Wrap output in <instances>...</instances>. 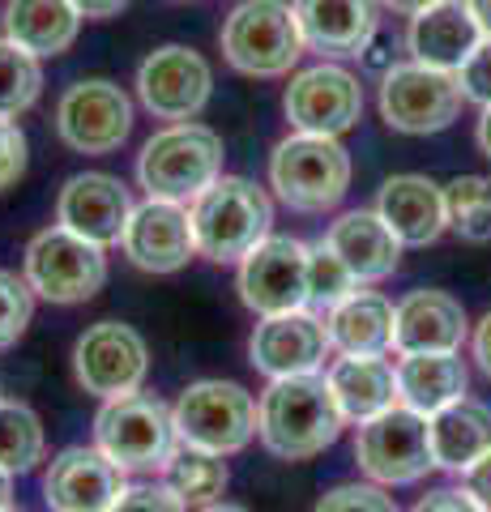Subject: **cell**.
Wrapping results in <instances>:
<instances>
[{"label":"cell","instance_id":"1","mask_svg":"<svg viewBox=\"0 0 491 512\" xmlns=\"http://www.w3.org/2000/svg\"><path fill=\"white\" fill-rule=\"evenodd\" d=\"M342 406L321 372L269 380L257 402V436L278 461H308L342 436Z\"/></svg>","mask_w":491,"mask_h":512},{"label":"cell","instance_id":"2","mask_svg":"<svg viewBox=\"0 0 491 512\" xmlns=\"http://www.w3.org/2000/svg\"><path fill=\"white\" fill-rule=\"evenodd\" d=\"M223 180V137L205 124H167L137 154V184L154 201L193 205Z\"/></svg>","mask_w":491,"mask_h":512},{"label":"cell","instance_id":"3","mask_svg":"<svg viewBox=\"0 0 491 512\" xmlns=\"http://www.w3.org/2000/svg\"><path fill=\"white\" fill-rule=\"evenodd\" d=\"M193 214V235H197V256L214 265H240L244 256L269 239L274 227V201L261 184L244 180V175H223L214 188L188 205Z\"/></svg>","mask_w":491,"mask_h":512},{"label":"cell","instance_id":"4","mask_svg":"<svg viewBox=\"0 0 491 512\" xmlns=\"http://www.w3.org/2000/svg\"><path fill=\"white\" fill-rule=\"evenodd\" d=\"M269 188L295 214H325L351 188V150L338 137L291 133L269 154Z\"/></svg>","mask_w":491,"mask_h":512},{"label":"cell","instance_id":"5","mask_svg":"<svg viewBox=\"0 0 491 512\" xmlns=\"http://www.w3.org/2000/svg\"><path fill=\"white\" fill-rule=\"evenodd\" d=\"M223 56L244 77H287L308 52L295 5L287 0H240L218 30Z\"/></svg>","mask_w":491,"mask_h":512},{"label":"cell","instance_id":"6","mask_svg":"<svg viewBox=\"0 0 491 512\" xmlns=\"http://www.w3.org/2000/svg\"><path fill=\"white\" fill-rule=\"evenodd\" d=\"M94 444L124 474H154V470H167V461L176 457L180 436L163 397L129 393V397L103 402V410L94 414Z\"/></svg>","mask_w":491,"mask_h":512},{"label":"cell","instance_id":"7","mask_svg":"<svg viewBox=\"0 0 491 512\" xmlns=\"http://www.w3.org/2000/svg\"><path fill=\"white\" fill-rule=\"evenodd\" d=\"M176 436L201 453H244L257 440V397L235 380H197L171 406Z\"/></svg>","mask_w":491,"mask_h":512},{"label":"cell","instance_id":"8","mask_svg":"<svg viewBox=\"0 0 491 512\" xmlns=\"http://www.w3.org/2000/svg\"><path fill=\"white\" fill-rule=\"evenodd\" d=\"M22 278L30 282L35 299L69 308V303H86L103 291L107 256L99 244H90L82 235H73L65 227H47L26 244Z\"/></svg>","mask_w":491,"mask_h":512},{"label":"cell","instance_id":"9","mask_svg":"<svg viewBox=\"0 0 491 512\" xmlns=\"http://www.w3.org/2000/svg\"><path fill=\"white\" fill-rule=\"evenodd\" d=\"M355 461L376 487H410L436 470L432 461V431L427 414L410 406H393L376 419L359 423Z\"/></svg>","mask_w":491,"mask_h":512},{"label":"cell","instance_id":"10","mask_svg":"<svg viewBox=\"0 0 491 512\" xmlns=\"http://www.w3.org/2000/svg\"><path fill=\"white\" fill-rule=\"evenodd\" d=\"M462 107H466V94L457 73L427 69L419 60L393 64L385 82H380V120L393 133H406V137L445 133L462 116Z\"/></svg>","mask_w":491,"mask_h":512},{"label":"cell","instance_id":"11","mask_svg":"<svg viewBox=\"0 0 491 512\" xmlns=\"http://www.w3.org/2000/svg\"><path fill=\"white\" fill-rule=\"evenodd\" d=\"M73 376L103 402L141 393L150 376V346L124 320H94L73 346Z\"/></svg>","mask_w":491,"mask_h":512},{"label":"cell","instance_id":"12","mask_svg":"<svg viewBox=\"0 0 491 512\" xmlns=\"http://www.w3.org/2000/svg\"><path fill=\"white\" fill-rule=\"evenodd\" d=\"M133 133V99L107 77L73 82L56 103V137L73 154H116Z\"/></svg>","mask_w":491,"mask_h":512},{"label":"cell","instance_id":"13","mask_svg":"<svg viewBox=\"0 0 491 512\" xmlns=\"http://www.w3.org/2000/svg\"><path fill=\"white\" fill-rule=\"evenodd\" d=\"M214 94V69L201 52L184 43H167L141 60L137 69V99L154 120L188 124L197 120Z\"/></svg>","mask_w":491,"mask_h":512},{"label":"cell","instance_id":"14","mask_svg":"<svg viewBox=\"0 0 491 512\" xmlns=\"http://www.w3.org/2000/svg\"><path fill=\"white\" fill-rule=\"evenodd\" d=\"M240 299L248 312L278 316L308 308V244L291 235H269L240 261Z\"/></svg>","mask_w":491,"mask_h":512},{"label":"cell","instance_id":"15","mask_svg":"<svg viewBox=\"0 0 491 512\" xmlns=\"http://www.w3.org/2000/svg\"><path fill=\"white\" fill-rule=\"evenodd\" d=\"M282 107H287V120L295 133L342 137L363 116V86L351 69H342L334 60H321L291 77L287 94H282Z\"/></svg>","mask_w":491,"mask_h":512},{"label":"cell","instance_id":"16","mask_svg":"<svg viewBox=\"0 0 491 512\" xmlns=\"http://www.w3.org/2000/svg\"><path fill=\"white\" fill-rule=\"evenodd\" d=\"M329 350L334 346H329L325 320L312 308H299V312L261 316V325L252 329V338H248V363L257 367L265 380L308 376V372H321Z\"/></svg>","mask_w":491,"mask_h":512},{"label":"cell","instance_id":"17","mask_svg":"<svg viewBox=\"0 0 491 512\" xmlns=\"http://www.w3.org/2000/svg\"><path fill=\"white\" fill-rule=\"evenodd\" d=\"M120 252L141 274H180L197 256V235H193L188 205L146 197L120 235Z\"/></svg>","mask_w":491,"mask_h":512},{"label":"cell","instance_id":"18","mask_svg":"<svg viewBox=\"0 0 491 512\" xmlns=\"http://www.w3.org/2000/svg\"><path fill=\"white\" fill-rule=\"evenodd\" d=\"M124 491V470L99 444H73L47 461L43 504L52 512H112Z\"/></svg>","mask_w":491,"mask_h":512},{"label":"cell","instance_id":"19","mask_svg":"<svg viewBox=\"0 0 491 512\" xmlns=\"http://www.w3.org/2000/svg\"><path fill=\"white\" fill-rule=\"evenodd\" d=\"M133 197L116 175L107 171H82V175H69L65 188L56 197V227H65L73 235L90 239L99 248H112L120 244L124 227L133 218Z\"/></svg>","mask_w":491,"mask_h":512},{"label":"cell","instance_id":"20","mask_svg":"<svg viewBox=\"0 0 491 512\" xmlns=\"http://www.w3.org/2000/svg\"><path fill=\"white\" fill-rule=\"evenodd\" d=\"M295 18L304 47L325 60L363 56L380 30L376 0H295Z\"/></svg>","mask_w":491,"mask_h":512},{"label":"cell","instance_id":"21","mask_svg":"<svg viewBox=\"0 0 491 512\" xmlns=\"http://www.w3.org/2000/svg\"><path fill=\"white\" fill-rule=\"evenodd\" d=\"M376 214L402 239V248H427L449 231L445 184L427 180V175H393L380 184Z\"/></svg>","mask_w":491,"mask_h":512},{"label":"cell","instance_id":"22","mask_svg":"<svg viewBox=\"0 0 491 512\" xmlns=\"http://www.w3.org/2000/svg\"><path fill=\"white\" fill-rule=\"evenodd\" d=\"M470 338L466 308L449 291H410L398 303L393 350L398 355H432V350H462Z\"/></svg>","mask_w":491,"mask_h":512},{"label":"cell","instance_id":"23","mask_svg":"<svg viewBox=\"0 0 491 512\" xmlns=\"http://www.w3.org/2000/svg\"><path fill=\"white\" fill-rule=\"evenodd\" d=\"M479 43H483V30L470 18L466 0H440V5L415 13L406 30L410 56L427 64V69H445V73L462 69Z\"/></svg>","mask_w":491,"mask_h":512},{"label":"cell","instance_id":"24","mask_svg":"<svg viewBox=\"0 0 491 512\" xmlns=\"http://www.w3.org/2000/svg\"><path fill=\"white\" fill-rule=\"evenodd\" d=\"M325 244L342 256L346 269L359 278V286L385 282L402 265V239L385 227V218L376 210H351L338 222H329Z\"/></svg>","mask_w":491,"mask_h":512},{"label":"cell","instance_id":"25","mask_svg":"<svg viewBox=\"0 0 491 512\" xmlns=\"http://www.w3.org/2000/svg\"><path fill=\"white\" fill-rule=\"evenodd\" d=\"M325 380L338 397L346 423H368L402 402L398 363H389L385 355H342L338 363H329Z\"/></svg>","mask_w":491,"mask_h":512},{"label":"cell","instance_id":"26","mask_svg":"<svg viewBox=\"0 0 491 512\" xmlns=\"http://www.w3.org/2000/svg\"><path fill=\"white\" fill-rule=\"evenodd\" d=\"M398 397L402 406L432 419L436 410L470 397V372L457 350H432V355H402L398 359Z\"/></svg>","mask_w":491,"mask_h":512},{"label":"cell","instance_id":"27","mask_svg":"<svg viewBox=\"0 0 491 512\" xmlns=\"http://www.w3.org/2000/svg\"><path fill=\"white\" fill-rule=\"evenodd\" d=\"M427 431H432L436 470L466 474L474 461L491 453V406L474 402V397H462V402L436 410L432 419H427Z\"/></svg>","mask_w":491,"mask_h":512},{"label":"cell","instance_id":"28","mask_svg":"<svg viewBox=\"0 0 491 512\" xmlns=\"http://www.w3.org/2000/svg\"><path fill=\"white\" fill-rule=\"evenodd\" d=\"M393 325H398V308L376 291H355L334 312H325L329 346L338 355H389Z\"/></svg>","mask_w":491,"mask_h":512},{"label":"cell","instance_id":"29","mask_svg":"<svg viewBox=\"0 0 491 512\" xmlns=\"http://www.w3.org/2000/svg\"><path fill=\"white\" fill-rule=\"evenodd\" d=\"M0 26H5V39L43 60V56H65L77 43L82 13L69 0H5Z\"/></svg>","mask_w":491,"mask_h":512},{"label":"cell","instance_id":"30","mask_svg":"<svg viewBox=\"0 0 491 512\" xmlns=\"http://www.w3.org/2000/svg\"><path fill=\"white\" fill-rule=\"evenodd\" d=\"M163 483L171 487V495H180L184 508H210V504L223 500L231 474H227V461L218 453H201V448L180 444L176 457H171L167 470H163Z\"/></svg>","mask_w":491,"mask_h":512},{"label":"cell","instance_id":"31","mask_svg":"<svg viewBox=\"0 0 491 512\" xmlns=\"http://www.w3.org/2000/svg\"><path fill=\"white\" fill-rule=\"evenodd\" d=\"M47 461V431L43 419L26 402L0 397V470L5 474H30Z\"/></svg>","mask_w":491,"mask_h":512},{"label":"cell","instance_id":"32","mask_svg":"<svg viewBox=\"0 0 491 512\" xmlns=\"http://www.w3.org/2000/svg\"><path fill=\"white\" fill-rule=\"evenodd\" d=\"M43 94V64L13 39L0 35V120H18Z\"/></svg>","mask_w":491,"mask_h":512},{"label":"cell","instance_id":"33","mask_svg":"<svg viewBox=\"0 0 491 512\" xmlns=\"http://www.w3.org/2000/svg\"><path fill=\"white\" fill-rule=\"evenodd\" d=\"M445 210H449V227L462 239H470V244L491 239V180L487 175H457V180H449Z\"/></svg>","mask_w":491,"mask_h":512},{"label":"cell","instance_id":"34","mask_svg":"<svg viewBox=\"0 0 491 512\" xmlns=\"http://www.w3.org/2000/svg\"><path fill=\"white\" fill-rule=\"evenodd\" d=\"M359 291V278L346 269V261L325 244L316 239L308 244V308L321 316V312H334L342 299H351Z\"/></svg>","mask_w":491,"mask_h":512},{"label":"cell","instance_id":"35","mask_svg":"<svg viewBox=\"0 0 491 512\" xmlns=\"http://www.w3.org/2000/svg\"><path fill=\"white\" fill-rule=\"evenodd\" d=\"M30 316H35V291H30V282L22 274H13V269H0V350L18 346Z\"/></svg>","mask_w":491,"mask_h":512},{"label":"cell","instance_id":"36","mask_svg":"<svg viewBox=\"0 0 491 512\" xmlns=\"http://www.w3.org/2000/svg\"><path fill=\"white\" fill-rule=\"evenodd\" d=\"M312 512H402V508L376 483H338L316 500Z\"/></svg>","mask_w":491,"mask_h":512},{"label":"cell","instance_id":"37","mask_svg":"<svg viewBox=\"0 0 491 512\" xmlns=\"http://www.w3.org/2000/svg\"><path fill=\"white\" fill-rule=\"evenodd\" d=\"M112 512H188V508L180 504V495H171L167 483H137L120 491Z\"/></svg>","mask_w":491,"mask_h":512},{"label":"cell","instance_id":"38","mask_svg":"<svg viewBox=\"0 0 491 512\" xmlns=\"http://www.w3.org/2000/svg\"><path fill=\"white\" fill-rule=\"evenodd\" d=\"M457 82H462L466 103H479V107L491 103V39H483L470 52V60L457 69Z\"/></svg>","mask_w":491,"mask_h":512},{"label":"cell","instance_id":"39","mask_svg":"<svg viewBox=\"0 0 491 512\" xmlns=\"http://www.w3.org/2000/svg\"><path fill=\"white\" fill-rule=\"evenodd\" d=\"M26 133L13 120H0V192L13 188L26 175Z\"/></svg>","mask_w":491,"mask_h":512},{"label":"cell","instance_id":"40","mask_svg":"<svg viewBox=\"0 0 491 512\" xmlns=\"http://www.w3.org/2000/svg\"><path fill=\"white\" fill-rule=\"evenodd\" d=\"M410 512H483L479 504L470 500L466 491H453V487H440V491H427L423 500L410 508Z\"/></svg>","mask_w":491,"mask_h":512},{"label":"cell","instance_id":"41","mask_svg":"<svg viewBox=\"0 0 491 512\" xmlns=\"http://www.w3.org/2000/svg\"><path fill=\"white\" fill-rule=\"evenodd\" d=\"M462 491H466L483 512H491V453L479 457V461H474V466L462 474Z\"/></svg>","mask_w":491,"mask_h":512},{"label":"cell","instance_id":"42","mask_svg":"<svg viewBox=\"0 0 491 512\" xmlns=\"http://www.w3.org/2000/svg\"><path fill=\"white\" fill-rule=\"evenodd\" d=\"M470 355H474V363H479V372L491 376V312L470 333Z\"/></svg>","mask_w":491,"mask_h":512},{"label":"cell","instance_id":"43","mask_svg":"<svg viewBox=\"0 0 491 512\" xmlns=\"http://www.w3.org/2000/svg\"><path fill=\"white\" fill-rule=\"evenodd\" d=\"M69 5L82 13L86 22H107V18H116V13L129 5V0H69Z\"/></svg>","mask_w":491,"mask_h":512},{"label":"cell","instance_id":"44","mask_svg":"<svg viewBox=\"0 0 491 512\" xmlns=\"http://www.w3.org/2000/svg\"><path fill=\"white\" fill-rule=\"evenodd\" d=\"M380 5L393 9V13H406V18H415V13H423V9L440 5V0H380Z\"/></svg>","mask_w":491,"mask_h":512},{"label":"cell","instance_id":"45","mask_svg":"<svg viewBox=\"0 0 491 512\" xmlns=\"http://www.w3.org/2000/svg\"><path fill=\"white\" fill-rule=\"evenodd\" d=\"M466 9H470V18L479 22L483 39H491V0H466Z\"/></svg>","mask_w":491,"mask_h":512},{"label":"cell","instance_id":"46","mask_svg":"<svg viewBox=\"0 0 491 512\" xmlns=\"http://www.w3.org/2000/svg\"><path fill=\"white\" fill-rule=\"evenodd\" d=\"M474 141H479V150L491 158V103L483 107V116H479V128H474Z\"/></svg>","mask_w":491,"mask_h":512},{"label":"cell","instance_id":"47","mask_svg":"<svg viewBox=\"0 0 491 512\" xmlns=\"http://www.w3.org/2000/svg\"><path fill=\"white\" fill-rule=\"evenodd\" d=\"M13 508V474L0 470V512Z\"/></svg>","mask_w":491,"mask_h":512},{"label":"cell","instance_id":"48","mask_svg":"<svg viewBox=\"0 0 491 512\" xmlns=\"http://www.w3.org/2000/svg\"><path fill=\"white\" fill-rule=\"evenodd\" d=\"M201 512H248L244 504H223V500H218V504H210V508H201Z\"/></svg>","mask_w":491,"mask_h":512},{"label":"cell","instance_id":"49","mask_svg":"<svg viewBox=\"0 0 491 512\" xmlns=\"http://www.w3.org/2000/svg\"><path fill=\"white\" fill-rule=\"evenodd\" d=\"M5 512H26V508H5Z\"/></svg>","mask_w":491,"mask_h":512}]
</instances>
